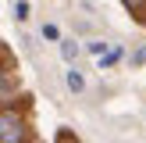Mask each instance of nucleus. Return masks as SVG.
Segmentation results:
<instances>
[{
  "label": "nucleus",
  "mask_w": 146,
  "mask_h": 143,
  "mask_svg": "<svg viewBox=\"0 0 146 143\" xmlns=\"http://www.w3.org/2000/svg\"><path fill=\"white\" fill-rule=\"evenodd\" d=\"M57 143H78V140H75V136H61Z\"/></svg>",
  "instance_id": "obj_7"
},
{
  "label": "nucleus",
  "mask_w": 146,
  "mask_h": 143,
  "mask_svg": "<svg viewBox=\"0 0 146 143\" xmlns=\"http://www.w3.org/2000/svg\"><path fill=\"white\" fill-rule=\"evenodd\" d=\"M146 0H125V7H143Z\"/></svg>",
  "instance_id": "obj_6"
},
{
  "label": "nucleus",
  "mask_w": 146,
  "mask_h": 143,
  "mask_svg": "<svg viewBox=\"0 0 146 143\" xmlns=\"http://www.w3.org/2000/svg\"><path fill=\"white\" fill-rule=\"evenodd\" d=\"M14 14H18V18H29V4H25V0H21V4L14 7Z\"/></svg>",
  "instance_id": "obj_5"
},
{
  "label": "nucleus",
  "mask_w": 146,
  "mask_h": 143,
  "mask_svg": "<svg viewBox=\"0 0 146 143\" xmlns=\"http://www.w3.org/2000/svg\"><path fill=\"white\" fill-rule=\"evenodd\" d=\"M61 54H64V61H75V57H78V47H75V43H61Z\"/></svg>",
  "instance_id": "obj_2"
},
{
  "label": "nucleus",
  "mask_w": 146,
  "mask_h": 143,
  "mask_svg": "<svg viewBox=\"0 0 146 143\" xmlns=\"http://www.w3.org/2000/svg\"><path fill=\"white\" fill-rule=\"evenodd\" d=\"M21 140V122L14 111H0V143H18Z\"/></svg>",
  "instance_id": "obj_1"
},
{
  "label": "nucleus",
  "mask_w": 146,
  "mask_h": 143,
  "mask_svg": "<svg viewBox=\"0 0 146 143\" xmlns=\"http://www.w3.org/2000/svg\"><path fill=\"white\" fill-rule=\"evenodd\" d=\"M7 93H11V79H4V75H0V100H4Z\"/></svg>",
  "instance_id": "obj_4"
},
{
  "label": "nucleus",
  "mask_w": 146,
  "mask_h": 143,
  "mask_svg": "<svg viewBox=\"0 0 146 143\" xmlns=\"http://www.w3.org/2000/svg\"><path fill=\"white\" fill-rule=\"evenodd\" d=\"M68 86H71V90H82V86H86V79L78 75L75 68H71V72H68Z\"/></svg>",
  "instance_id": "obj_3"
}]
</instances>
